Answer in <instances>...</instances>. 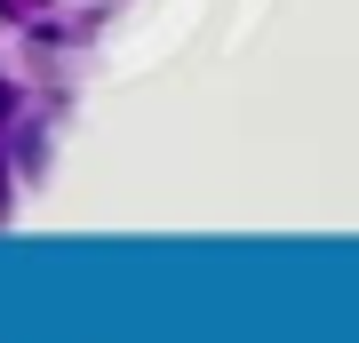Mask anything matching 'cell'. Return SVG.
Returning a JSON list of instances; mask_svg holds the SVG:
<instances>
[{"label":"cell","instance_id":"obj_1","mask_svg":"<svg viewBox=\"0 0 359 343\" xmlns=\"http://www.w3.org/2000/svg\"><path fill=\"white\" fill-rule=\"evenodd\" d=\"M8 112H16V88H8V80H0V128H8Z\"/></svg>","mask_w":359,"mask_h":343},{"label":"cell","instance_id":"obj_2","mask_svg":"<svg viewBox=\"0 0 359 343\" xmlns=\"http://www.w3.org/2000/svg\"><path fill=\"white\" fill-rule=\"evenodd\" d=\"M16 8H25V0H0V16H16Z\"/></svg>","mask_w":359,"mask_h":343}]
</instances>
